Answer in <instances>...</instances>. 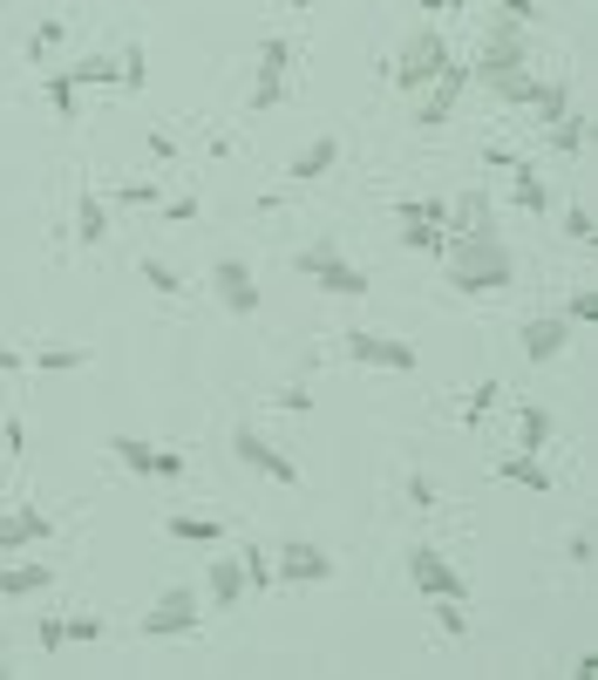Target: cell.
Listing matches in <instances>:
<instances>
[{
    "mask_svg": "<svg viewBox=\"0 0 598 680\" xmlns=\"http://www.w3.org/2000/svg\"><path fill=\"white\" fill-rule=\"evenodd\" d=\"M8 673H14V667H8V660H0V680H8Z\"/></svg>",
    "mask_w": 598,
    "mask_h": 680,
    "instance_id": "f5cc1de1",
    "label": "cell"
},
{
    "mask_svg": "<svg viewBox=\"0 0 598 680\" xmlns=\"http://www.w3.org/2000/svg\"><path fill=\"white\" fill-rule=\"evenodd\" d=\"M564 347H571V320H564V313H537V320H524V361H531V368L558 361Z\"/></svg>",
    "mask_w": 598,
    "mask_h": 680,
    "instance_id": "5bb4252c",
    "label": "cell"
},
{
    "mask_svg": "<svg viewBox=\"0 0 598 680\" xmlns=\"http://www.w3.org/2000/svg\"><path fill=\"white\" fill-rule=\"evenodd\" d=\"M470 82H476V75H470V62H456V55H449V62H442V75L422 89V103H415V123H422V130H442V123H449V116L462 110Z\"/></svg>",
    "mask_w": 598,
    "mask_h": 680,
    "instance_id": "277c9868",
    "label": "cell"
},
{
    "mask_svg": "<svg viewBox=\"0 0 598 680\" xmlns=\"http://www.w3.org/2000/svg\"><path fill=\"white\" fill-rule=\"evenodd\" d=\"M442 232H497V224H489V197L483 191H462L456 205H449V218H442Z\"/></svg>",
    "mask_w": 598,
    "mask_h": 680,
    "instance_id": "44dd1931",
    "label": "cell"
},
{
    "mask_svg": "<svg viewBox=\"0 0 598 680\" xmlns=\"http://www.w3.org/2000/svg\"><path fill=\"white\" fill-rule=\"evenodd\" d=\"M442 62H449V41H442L435 28H415V35L402 41V55H395V82H402L408 95H422L435 75H442Z\"/></svg>",
    "mask_w": 598,
    "mask_h": 680,
    "instance_id": "5b68a950",
    "label": "cell"
},
{
    "mask_svg": "<svg viewBox=\"0 0 598 680\" xmlns=\"http://www.w3.org/2000/svg\"><path fill=\"white\" fill-rule=\"evenodd\" d=\"M551 143L564 150V157H578V150H585V116H578V110H564V116L551 123Z\"/></svg>",
    "mask_w": 598,
    "mask_h": 680,
    "instance_id": "4dcf8cb0",
    "label": "cell"
},
{
    "mask_svg": "<svg viewBox=\"0 0 598 680\" xmlns=\"http://www.w3.org/2000/svg\"><path fill=\"white\" fill-rule=\"evenodd\" d=\"M116 68H123V89H143V82H150V62H143V48H123V55H116Z\"/></svg>",
    "mask_w": 598,
    "mask_h": 680,
    "instance_id": "f35d334b",
    "label": "cell"
},
{
    "mask_svg": "<svg viewBox=\"0 0 598 680\" xmlns=\"http://www.w3.org/2000/svg\"><path fill=\"white\" fill-rule=\"evenodd\" d=\"M198 626H204V599L191 586H177L143 613V640H185V633H198Z\"/></svg>",
    "mask_w": 598,
    "mask_h": 680,
    "instance_id": "ba28073f",
    "label": "cell"
},
{
    "mask_svg": "<svg viewBox=\"0 0 598 680\" xmlns=\"http://www.w3.org/2000/svg\"><path fill=\"white\" fill-rule=\"evenodd\" d=\"M449 8H489V0H449Z\"/></svg>",
    "mask_w": 598,
    "mask_h": 680,
    "instance_id": "f907efd6",
    "label": "cell"
},
{
    "mask_svg": "<svg viewBox=\"0 0 598 680\" xmlns=\"http://www.w3.org/2000/svg\"><path fill=\"white\" fill-rule=\"evenodd\" d=\"M462 606H470V599H435V626H442L449 640L470 633V613H462Z\"/></svg>",
    "mask_w": 598,
    "mask_h": 680,
    "instance_id": "836d02e7",
    "label": "cell"
},
{
    "mask_svg": "<svg viewBox=\"0 0 598 680\" xmlns=\"http://www.w3.org/2000/svg\"><path fill=\"white\" fill-rule=\"evenodd\" d=\"M408 586L422 592V599H470V578L442 559L435 544H415V551H408Z\"/></svg>",
    "mask_w": 598,
    "mask_h": 680,
    "instance_id": "30bf717a",
    "label": "cell"
},
{
    "mask_svg": "<svg viewBox=\"0 0 598 680\" xmlns=\"http://www.w3.org/2000/svg\"><path fill=\"white\" fill-rule=\"evenodd\" d=\"M524 110H531V116L544 123V130H551V123H558V116L571 110V89H564V82H531V95H524Z\"/></svg>",
    "mask_w": 598,
    "mask_h": 680,
    "instance_id": "cb8c5ba5",
    "label": "cell"
},
{
    "mask_svg": "<svg viewBox=\"0 0 598 680\" xmlns=\"http://www.w3.org/2000/svg\"><path fill=\"white\" fill-rule=\"evenodd\" d=\"M272 572H279V586H327V578H333V559H327L320 544L293 538V544L272 551Z\"/></svg>",
    "mask_w": 598,
    "mask_h": 680,
    "instance_id": "7c38bea8",
    "label": "cell"
},
{
    "mask_svg": "<svg viewBox=\"0 0 598 680\" xmlns=\"http://www.w3.org/2000/svg\"><path fill=\"white\" fill-rule=\"evenodd\" d=\"M0 442H8V457H21V449H28V422L8 415V422H0Z\"/></svg>",
    "mask_w": 598,
    "mask_h": 680,
    "instance_id": "f6af8a7d",
    "label": "cell"
},
{
    "mask_svg": "<svg viewBox=\"0 0 598 680\" xmlns=\"http://www.w3.org/2000/svg\"><path fill=\"white\" fill-rule=\"evenodd\" d=\"M333 164H341V137H314L293 164H285V178H293V184H320Z\"/></svg>",
    "mask_w": 598,
    "mask_h": 680,
    "instance_id": "2e32d148",
    "label": "cell"
},
{
    "mask_svg": "<svg viewBox=\"0 0 598 680\" xmlns=\"http://www.w3.org/2000/svg\"><path fill=\"white\" fill-rule=\"evenodd\" d=\"M510 164H517V150H504V143L483 150V170H510Z\"/></svg>",
    "mask_w": 598,
    "mask_h": 680,
    "instance_id": "c3c4849f",
    "label": "cell"
},
{
    "mask_svg": "<svg viewBox=\"0 0 598 680\" xmlns=\"http://www.w3.org/2000/svg\"><path fill=\"white\" fill-rule=\"evenodd\" d=\"M279 409H285V415H314V388H306V382L279 388Z\"/></svg>",
    "mask_w": 598,
    "mask_h": 680,
    "instance_id": "60d3db41",
    "label": "cell"
},
{
    "mask_svg": "<svg viewBox=\"0 0 598 680\" xmlns=\"http://www.w3.org/2000/svg\"><path fill=\"white\" fill-rule=\"evenodd\" d=\"M231 457H239V463H245L252 476H272V484H285V490L300 484V463L285 457L279 442H266V436H258L252 422H239V429H231Z\"/></svg>",
    "mask_w": 598,
    "mask_h": 680,
    "instance_id": "52a82bcc",
    "label": "cell"
},
{
    "mask_svg": "<svg viewBox=\"0 0 598 680\" xmlns=\"http://www.w3.org/2000/svg\"><path fill=\"white\" fill-rule=\"evenodd\" d=\"M35 640H41V653H62V646H68V619H55V613H48Z\"/></svg>",
    "mask_w": 598,
    "mask_h": 680,
    "instance_id": "b9f144b4",
    "label": "cell"
},
{
    "mask_svg": "<svg viewBox=\"0 0 598 680\" xmlns=\"http://www.w3.org/2000/svg\"><path fill=\"white\" fill-rule=\"evenodd\" d=\"M239 565H245V592H272L279 586V572H272V559H266V551H239Z\"/></svg>",
    "mask_w": 598,
    "mask_h": 680,
    "instance_id": "f1b7e54d",
    "label": "cell"
},
{
    "mask_svg": "<svg viewBox=\"0 0 598 680\" xmlns=\"http://www.w3.org/2000/svg\"><path fill=\"white\" fill-rule=\"evenodd\" d=\"M300 272H306V280H314L320 293H333V299H360V293H368L374 280H368V272H360L354 259H347V252L341 245H333V239H320V245H300V259H293Z\"/></svg>",
    "mask_w": 598,
    "mask_h": 680,
    "instance_id": "3957f363",
    "label": "cell"
},
{
    "mask_svg": "<svg viewBox=\"0 0 598 680\" xmlns=\"http://www.w3.org/2000/svg\"><path fill=\"white\" fill-rule=\"evenodd\" d=\"M402 245L415 252V259H442V245H449V232H442V224H402Z\"/></svg>",
    "mask_w": 598,
    "mask_h": 680,
    "instance_id": "83f0119b",
    "label": "cell"
},
{
    "mask_svg": "<svg viewBox=\"0 0 598 680\" xmlns=\"http://www.w3.org/2000/svg\"><path fill=\"white\" fill-rule=\"evenodd\" d=\"M497 395H504V382H483V388H470V401H462V422L476 429V422H483L489 409H497Z\"/></svg>",
    "mask_w": 598,
    "mask_h": 680,
    "instance_id": "8d00e7d4",
    "label": "cell"
},
{
    "mask_svg": "<svg viewBox=\"0 0 598 680\" xmlns=\"http://www.w3.org/2000/svg\"><path fill=\"white\" fill-rule=\"evenodd\" d=\"M164 531H170L177 544H204V551H218V544H225V524H218V517H198V511H177Z\"/></svg>",
    "mask_w": 598,
    "mask_h": 680,
    "instance_id": "ffe728a7",
    "label": "cell"
},
{
    "mask_svg": "<svg viewBox=\"0 0 598 680\" xmlns=\"http://www.w3.org/2000/svg\"><path fill=\"white\" fill-rule=\"evenodd\" d=\"M110 239V205H102L96 191L75 197V245H102Z\"/></svg>",
    "mask_w": 598,
    "mask_h": 680,
    "instance_id": "7402d4cb",
    "label": "cell"
},
{
    "mask_svg": "<svg viewBox=\"0 0 598 680\" xmlns=\"http://www.w3.org/2000/svg\"><path fill=\"white\" fill-rule=\"evenodd\" d=\"M28 544H35V538L21 531V517L8 511V517H0V551H28Z\"/></svg>",
    "mask_w": 598,
    "mask_h": 680,
    "instance_id": "ee69618b",
    "label": "cell"
},
{
    "mask_svg": "<svg viewBox=\"0 0 598 680\" xmlns=\"http://www.w3.org/2000/svg\"><path fill=\"white\" fill-rule=\"evenodd\" d=\"M285 8H293V14H306V8H314V0H285Z\"/></svg>",
    "mask_w": 598,
    "mask_h": 680,
    "instance_id": "816d5d0a",
    "label": "cell"
},
{
    "mask_svg": "<svg viewBox=\"0 0 598 680\" xmlns=\"http://www.w3.org/2000/svg\"><path fill=\"white\" fill-rule=\"evenodd\" d=\"M497 476H504V484H517V490H531V497H551V470L537 463V449H517V457H504Z\"/></svg>",
    "mask_w": 598,
    "mask_h": 680,
    "instance_id": "ac0fdd59",
    "label": "cell"
},
{
    "mask_svg": "<svg viewBox=\"0 0 598 680\" xmlns=\"http://www.w3.org/2000/svg\"><path fill=\"white\" fill-rule=\"evenodd\" d=\"M21 368H28V355H21V347H8V341H0V374H21Z\"/></svg>",
    "mask_w": 598,
    "mask_h": 680,
    "instance_id": "681fc988",
    "label": "cell"
},
{
    "mask_svg": "<svg viewBox=\"0 0 598 680\" xmlns=\"http://www.w3.org/2000/svg\"><path fill=\"white\" fill-rule=\"evenodd\" d=\"M564 239H571V245H598V218H591V205H564Z\"/></svg>",
    "mask_w": 598,
    "mask_h": 680,
    "instance_id": "d6a6232c",
    "label": "cell"
},
{
    "mask_svg": "<svg viewBox=\"0 0 598 680\" xmlns=\"http://www.w3.org/2000/svg\"><path fill=\"white\" fill-rule=\"evenodd\" d=\"M470 75H476V82H489V89L504 95V103H524L531 82H537V68H531V28H517V21H497V28L483 35Z\"/></svg>",
    "mask_w": 598,
    "mask_h": 680,
    "instance_id": "7a4b0ae2",
    "label": "cell"
},
{
    "mask_svg": "<svg viewBox=\"0 0 598 680\" xmlns=\"http://www.w3.org/2000/svg\"><path fill=\"white\" fill-rule=\"evenodd\" d=\"M68 82L75 89H116L123 68H116V55H82V62H68Z\"/></svg>",
    "mask_w": 598,
    "mask_h": 680,
    "instance_id": "603a6c76",
    "label": "cell"
},
{
    "mask_svg": "<svg viewBox=\"0 0 598 680\" xmlns=\"http://www.w3.org/2000/svg\"><path fill=\"white\" fill-rule=\"evenodd\" d=\"M28 368H41V374H75V368H89V347H41V355H28Z\"/></svg>",
    "mask_w": 598,
    "mask_h": 680,
    "instance_id": "4316f807",
    "label": "cell"
},
{
    "mask_svg": "<svg viewBox=\"0 0 598 680\" xmlns=\"http://www.w3.org/2000/svg\"><path fill=\"white\" fill-rule=\"evenodd\" d=\"M14 517H21V531H28L35 544H48V538H55V517H48V511H41V503H21V511H14Z\"/></svg>",
    "mask_w": 598,
    "mask_h": 680,
    "instance_id": "74e56055",
    "label": "cell"
},
{
    "mask_svg": "<svg viewBox=\"0 0 598 680\" xmlns=\"http://www.w3.org/2000/svg\"><path fill=\"white\" fill-rule=\"evenodd\" d=\"M55 586V565L48 559H28V565H0V599H41Z\"/></svg>",
    "mask_w": 598,
    "mask_h": 680,
    "instance_id": "9a60e30c",
    "label": "cell"
},
{
    "mask_svg": "<svg viewBox=\"0 0 598 680\" xmlns=\"http://www.w3.org/2000/svg\"><path fill=\"white\" fill-rule=\"evenodd\" d=\"M551 429H558V422H551V409L524 401V415H517V449H544V442H551Z\"/></svg>",
    "mask_w": 598,
    "mask_h": 680,
    "instance_id": "484cf974",
    "label": "cell"
},
{
    "mask_svg": "<svg viewBox=\"0 0 598 680\" xmlns=\"http://www.w3.org/2000/svg\"><path fill=\"white\" fill-rule=\"evenodd\" d=\"M408 503H415V511H435V503H442V497H435V484H429V476H422V470H415V476H408Z\"/></svg>",
    "mask_w": 598,
    "mask_h": 680,
    "instance_id": "7bdbcfd3",
    "label": "cell"
},
{
    "mask_svg": "<svg viewBox=\"0 0 598 680\" xmlns=\"http://www.w3.org/2000/svg\"><path fill=\"white\" fill-rule=\"evenodd\" d=\"M116 197H123V205H157V197H164V184H123Z\"/></svg>",
    "mask_w": 598,
    "mask_h": 680,
    "instance_id": "bcb514c9",
    "label": "cell"
},
{
    "mask_svg": "<svg viewBox=\"0 0 598 680\" xmlns=\"http://www.w3.org/2000/svg\"><path fill=\"white\" fill-rule=\"evenodd\" d=\"M41 89H48V110H55L62 123H75V116H82V89L68 82V68H48V82H41Z\"/></svg>",
    "mask_w": 598,
    "mask_h": 680,
    "instance_id": "d4e9b609",
    "label": "cell"
},
{
    "mask_svg": "<svg viewBox=\"0 0 598 680\" xmlns=\"http://www.w3.org/2000/svg\"><path fill=\"white\" fill-rule=\"evenodd\" d=\"M285 68H293V41L285 35H266V48H258V82H252V110H272L285 95Z\"/></svg>",
    "mask_w": 598,
    "mask_h": 680,
    "instance_id": "4fadbf2b",
    "label": "cell"
},
{
    "mask_svg": "<svg viewBox=\"0 0 598 680\" xmlns=\"http://www.w3.org/2000/svg\"><path fill=\"white\" fill-rule=\"evenodd\" d=\"M143 286H157L164 299H177V293H191V286H185V272H177V266H164V259H143Z\"/></svg>",
    "mask_w": 598,
    "mask_h": 680,
    "instance_id": "1f68e13d",
    "label": "cell"
},
{
    "mask_svg": "<svg viewBox=\"0 0 598 680\" xmlns=\"http://www.w3.org/2000/svg\"><path fill=\"white\" fill-rule=\"evenodd\" d=\"M212 293H218V307H225L231 320H252L258 307H266V286H258V272H252L245 259H218V266H212Z\"/></svg>",
    "mask_w": 598,
    "mask_h": 680,
    "instance_id": "9c48e42d",
    "label": "cell"
},
{
    "mask_svg": "<svg viewBox=\"0 0 598 680\" xmlns=\"http://www.w3.org/2000/svg\"><path fill=\"white\" fill-rule=\"evenodd\" d=\"M564 320H571V326H598V286H578V293H571V299H564Z\"/></svg>",
    "mask_w": 598,
    "mask_h": 680,
    "instance_id": "e575fe53",
    "label": "cell"
},
{
    "mask_svg": "<svg viewBox=\"0 0 598 680\" xmlns=\"http://www.w3.org/2000/svg\"><path fill=\"white\" fill-rule=\"evenodd\" d=\"M62 35H68L62 21H35V35H28V55H35V62H48V55L62 48Z\"/></svg>",
    "mask_w": 598,
    "mask_h": 680,
    "instance_id": "d590c367",
    "label": "cell"
},
{
    "mask_svg": "<svg viewBox=\"0 0 598 680\" xmlns=\"http://www.w3.org/2000/svg\"><path fill=\"white\" fill-rule=\"evenodd\" d=\"M110 457H116L129 476H164V484L191 470L185 449H157V442H143V436H110Z\"/></svg>",
    "mask_w": 598,
    "mask_h": 680,
    "instance_id": "8fae6325",
    "label": "cell"
},
{
    "mask_svg": "<svg viewBox=\"0 0 598 680\" xmlns=\"http://www.w3.org/2000/svg\"><path fill=\"white\" fill-rule=\"evenodd\" d=\"M510 205H517V211H531V218H544V211H551V184H544L524 157L510 164Z\"/></svg>",
    "mask_w": 598,
    "mask_h": 680,
    "instance_id": "e0dca14e",
    "label": "cell"
},
{
    "mask_svg": "<svg viewBox=\"0 0 598 680\" xmlns=\"http://www.w3.org/2000/svg\"><path fill=\"white\" fill-rule=\"evenodd\" d=\"M347 361L354 368H381V374H415V341H402V334H374V326H354L347 334Z\"/></svg>",
    "mask_w": 598,
    "mask_h": 680,
    "instance_id": "8992f818",
    "label": "cell"
},
{
    "mask_svg": "<svg viewBox=\"0 0 598 680\" xmlns=\"http://www.w3.org/2000/svg\"><path fill=\"white\" fill-rule=\"evenodd\" d=\"M96 640H102V619L96 613H75L68 619V646H96Z\"/></svg>",
    "mask_w": 598,
    "mask_h": 680,
    "instance_id": "ab89813d",
    "label": "cell"
},
{
    "mask_svg": "<svg viewBox=\"0 0 598 680\" xmlns=\"http://www.w3.org/2000/svg\"><path fill=\"white\" fill-rule=\"evenodd\" d=\"M442 280H449L456 293H504L517 280V252L497 239V232H449V245H442Z\"/></svg>",
    "mask_w": 598,
    "mask_h": 680,
    "instance_id": "6da1fadb",
    "label": "cell"
},
{
    "mask_svg": "<svg viewBox=\"0 0 598 680\" xmlns=\"http://www.w3.org/2000/svg\"><path fill=\"white\" fill-rule=\"evenodd\" d=\"M395 218L402 224H442V218H449V205H442V197H402Z\"/></svg>",
    "mask_w": 598,
    "mask_h": 680,
    "instance_id": "f546056e",
    "label": "cell"
},
{
    "mask_svg": "<svg viewBox=\"0 0 598 680\" xmlns=\"http://www.w3.org/2000/svg\"><path fill=\"white\" fill-rule=\"evenodd\" d=\"M204 592H212V606L231 613L245 599V565L239 559H212V572H204Z\"/></svg>",
    "mask_w": 598,
    "mask_h": 680,
    "instance_id": "d6986e66",
    "label": "cell"
},
{
    "mask_svg": "<svg viewBox=\"0 0 598 680\" xmlns=\"http://www.w3.org/2000/svg\"><path fill=\"white\" fill-rule=\"evenodd\" d=\"M157 205H164V218H170V224H185V218H198V197H157Z\"/></svg>",
    "mask_w": 598,
    "mask_h": 680,
    "instance_id": "7dc6e473",
    "label": "cell"
}]
</instances>
